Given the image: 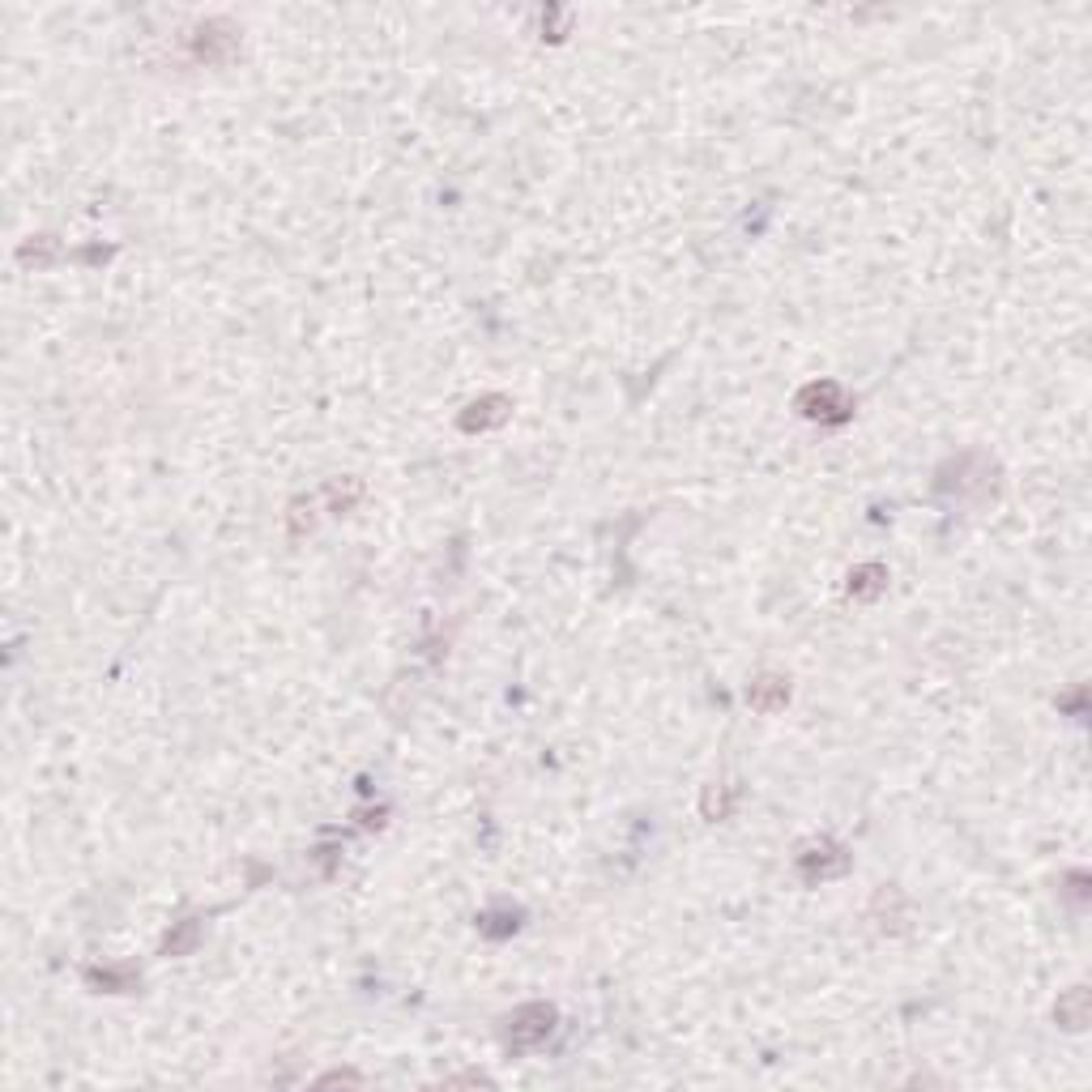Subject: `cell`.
<instances>
[{"label": "cell", "instance_id": "obj_1", "mask_svg": "<svg viewBox=\"0 0 1092 1092\" xmlns=\"http://www.w3.org/2000/svg\"><path fill=\"white\" fill-rule=\"evenodd\" d=\"M798 405H803V414H811V419H841L845 393L836 384H811L807 393L798 397Z\"/></svg>", "mask_w": 1092, "mask_h": 1092}, {"label": "cell", "instance_id": "obj_3", "mask_svg": "<svg viewBox=\"0 0 1092 1092\" xmlns=\"http://www.w3.org/2000/svg\"><path fill=\"white\" fill-rule=\"evenodd\" d=\"M751 700H756L760 709H773L777 700H785V683H777V679H760V688L751 691Z\"/></svg>", "mask_w": 1092, "mask_h": 1092}, {"label": "cell", "instance_id": "obj_2", "mask_svg": "<svg viewBox=\"0 0 1092 1092\" xmlns=\"http://www.w3.org/2000/svg\"><path fill=\"white\" fill-rule=\"evenodd\" d=\"M550 1020H555V1011H550V1007H525L521 1016L512 1020V1045L542 1042L546 1033H550Z\"/></svg>", "mask_w": 1092, "mask_h": 1092}, {"label": "cell", "instance_id": "obj_4", "mask_svg": "<svg viewBox=\"0 0 1092 1092\" xmlns=\"http://www.w3.org/2000/svg\"><path fill=\"white\" fill-rule=\"evenodd\" d=\"M875 576H883V572H879V568H862V572H857V589H862V594H875Z\"/></svg>", "mask_w": 1092, "mask_h": 1092}]
</instances>
